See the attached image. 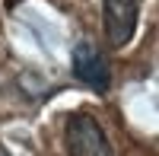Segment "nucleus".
I'll list each match as a JSON object with an SVG mask.
<instances>
[{
  "mask_svg": "<svg viewBox=\"0 0 159 156\" xmlns=\"http://www.w3.org/2000/svg\"><path fill=\"white\" fill-rule=\"evenodd\" d=\"M67 147L70 156H115L102 124L86 112H76L67 118Z\"/></svg>",
  "mask_w": 159,
  "mask_h": 156,
  "instance_id": "obj_1",
  "label": "nucleus"
},
{
  "mask_svg": "<svg viewBox=\"0 0 159 156\" xmlns=\"http://www.w3.org/2000/svg\"><path fill=\"white\" fill-rule=\"evenodd\" d=\"M102 16H105V35L115 48H124L137 32L140 16V0H102Z\"/></svg>",
  "mask_w": 159,
  "mask_h": 156,
  "instance_id": "obj_2",
  "label": "nucleus"
},
{
  "mask_svg": "<svg viewBox=\"0 0 159 156\" xmlns=\"http://www.w3.org/2000/svg\"><path fill=\"white\" fill-rule=\"evenodd\" d=\"M73 73L83 80L86 86L92 89H99V93H105L111 83V76H108V61H105L99 54V48H92L89 42H80L73 48Z\"/></svg>",
  "mask_w": 159,
  "mask_h": 156,
  "instance_id": "obj_3",
  "label": "nucleus"
},
{
  "mask_svg": "<svg viewBox=\"0 0 159 156\" xmlns=\"http://www.w3.org/2000/svg\"><path fill=\"white\" fill-rule=\"evenodd\" d=\"M0 156H13V153H10V150H7L3 144H0Z\"/></svg>",
  "mask_w": 159,
  "mask_h": 156,
  "instance_id": "obj_4",
  "label": "nucleus"
}]
</instances>
